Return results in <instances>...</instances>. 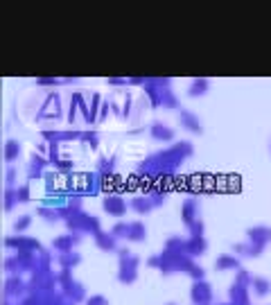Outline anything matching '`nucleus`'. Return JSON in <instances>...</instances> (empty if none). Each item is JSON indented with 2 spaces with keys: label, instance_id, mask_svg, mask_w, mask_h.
<instances>
[{
  "label": "nucleus",
  "instance_id": "1",
  "mask_svg": "<svg viewBox=\"0 0 271 305\" xmlns=\"http://www.w3.org/2000/svg\"><path fill=\"white\" fill-rule=\"evenodd\" d=\"M7 156H16V145H11V147H7Z\"/></svg>",
  "mask_w": 271,
  "mask_h": 305
}]
</instances>
